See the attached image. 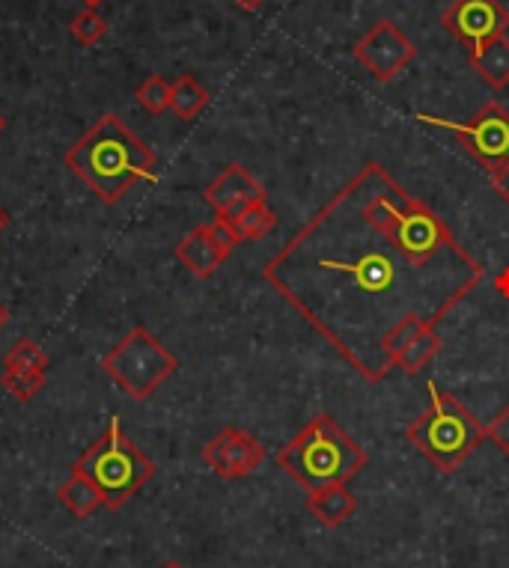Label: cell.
<instances>
[{
    "mask_svg": "<svg viewBox=\"0 0 509 568\" xmlns=\"http://www.w3.org/2000/svg\"><path fill=\"white\" fill-rule=\"evenodd\" d=\"M262 280L361 379L382 384L394 331H435L486 280V266L438 211L366 162L271 256Z\"/></svg>",
    "mask_w": 509,
    "mask_h": 568,
    "instance_id": "obj_1",
    "label": "cell"
},
{
    "mask_svg": "<svg viewBox=\"0 0 509 568\" xmlns=\"http://www.w3.org/2000/svg\"><path fill=\"white\" fill-rule=\"evenodd\" d=\"M63 164L84 182L102 203L114 206L137 182H155V152L116 114H105L72 149Z\"/></svg>",
    "mask_w": 509,
    "mask_h": 568,
    "instance_id": "obj_2",
    "label": "cell"
},
{
    "mask_svg": "<svg viewBox=\"0 0 509 568\" xmlns=\"http://www.w3.org/2000/svg\"><path fill=\"white\" fill-rule=\"evenodd\" d=\"M278 464L292 483L313 494L328 485H349L370 458L334 417L319 414L280 450Z\"/></svg>",
    "mask_w": 509,
    "mask_h": 568,
    "instance_id": "obj_3",
    "label": "cell"
},
{
    "mask_svg": "<svg viewBox=\"0 0 509 568\" xmlns=\"http://www.w3.org/2000/svg\"><path fill=\"white\" fill-rule=\"evenodd\" d=\"M75 474L87 476L102 494V506L111 512L123 509L141 488L155 476L153 458L125 435L120 414L107 420V428L98 441L84 450L77 458Z\"/></svg>",
    "mask_w": 509,
    "mask_h": 568,
    "instance_id": "obj_4",
    "label": "cell"
},
{
    "mask_svg": "<svg viewBox=\"0 0 509 568\" xmlns=\"http://www.w3.org/2000/svg\"><path fill=\"white\" fill-rule=\"evenodd\" d=\"M426 390H429V407L405 428V437L420 450L423 458L433 467H438L442 474H453L480 446L486 426L459 399L438 390L435 381H429Z\"/></svg>",
    "mask_w": 509,
    "mask_h": 568,
    "instance_id": "obj_5",
    "label": "cell"
},
{
    "mask_svg": "<svg viewBox=\"0 0 509 568\" xmlns=\"http://www.w3.org/2000/svg\"><path fill=\"white\" fill-rule=\"evenodd\" d=\"M102 370L123 393L144 402L179 370V360L146 328H135L125 333V340L116 349L102 358Z\"/></svg>",
    "mask_w": 509,
    "mask_h": 568,
    "instance_id": "obj_6",
    "label": "cell"
},
{
    "mask_svg": "<svg viewBox=\"0 0 509 568\" xmlns=\"http://www.w3.org/2000/svg\"><path fill=\"white\" fill-rule=\"evenodd\" d=\"M414 120L450 132L461 143V149L468 152L489 176L509 164V111H503L495 102L480 107L477 116L468 123H456V120H444V116L433 114H417Z\"/></svg>",
    "mask_w": 509,
    "mask_h": 568,
    "instance_id": "obj_7",
    "label": "cell"
},
{
    "mask_svg": "<svg viewBox=\"0 0 509 568\" xmlns=\"http://www.w3.org/2000/svg\"><path fill=\"white\" fill-rule=\"evenodd\" d=\"M414 58H417V48L394 21H378L355 45V60L378 84H391L394 78L403 75Z\"/></svg>",
    "mask_w": 509,
    "mask_h": 568,
    "instance_id": "obj_8",
    "label": "cell"
},
{
    "mask_svg": "<svg viewBox=\"0 0 509 568\" xmlns=\"http://www.w3.org/2000/svg\"><path fill=\"white\" fill-rule=\"evenodd\" d=\"M444 28L456 42L468 48V54L486 45L489 39L507 33L509 12L500 0H456L444 12Z\"/></svg>",
    "mask_w": 509,
    "mask_h": 568,
    "instance_id": "obj_9",
    "label": "cell"
},
{
    "mask_svg": "<svg viewBox=\"0 0 509 568\" xmlns=\"http://www.w3.org/2000/svg\"><path fill=\"white\" fill-rule=\"evenodd\" d=\"M202 462L209 464L221 479H241L250 476L266 462V446L241 428H221L202 446Z\"/></svg>",
    "mask_w": 509,
    "mask_h": 568,
    "instance_id": "obj_10",
    "label": "cell"
},
{
    "mask_svg": "<svg viewBox=\"0 0 509 568\" xmlns=\"http://www.w3.org/2000/svg\"><path fill=\"white\" fill-rule=\"evenodd\" d=\"M232 247H236V238L227 229V224L215 220V224H202V227H194L191 233H185L183 241L176 245V259L194 277L206 280L230 259Z\"/></svg>",
    "mask_w": 509,
    "mask_h": 568,
    "instance_id": "obj_11",
    "label": "cell"
},
{
    "mask_svg": "<svg viewBox=\"0 0 509 568\" xmlns=\"http://www.w3.org/2000/svg\"><path fill=\"white\" fill-rule=\"evenodd\" d=\"M202 199L209 203L218 218H230L232 211L245 209L248 203H257V199H266V188L260 182L253 179L248 173V167L241 164H230L227 171L218 176V179L206 185L202 190Z\"/></svg>",
    "mask_w": 509,
    "mask_h": 568,
    "instance_id": "obj_12",
    "label": "cell"
},
{
    "mask_svg": "<svg viewBox=\"0 0 509 568\" xmlns=\"http://www.w3.org/2000/svg\"><path fill=\"white\" fill-rule=\"evenodd\" d=\"M308 509L322 527L334 530V527H343L355 515L357 497L349 492V485H328V488H319V492L310 494Z\"/></svg>",
    "mask_w": 509,
    "mask_h": 568,
    "instance_id": "obj_13",
    "label": "cell"
},
{
    "mask_svg": "<svg viewBox=\"0 0 509 568\" xmlns=\"http://www.w3.org/2000/svg\"><path fill=\"white\" fill-rule=\"evenodd\" d=\"M227 224V229L236 238V245L241 241H260L271 233V229L278 227V215L271 211V206L266 199H257V203H248L245 209L232 211L230 218H215Z\"/></svg>",
    "mask_w": 509,
    "mask_h": 568,
    "instance_id": "obj_14",
    "label": "cell"
},
{
    "mask_svg": "<svg viewBox=\"0 0 509 568\" xmlns=\"http://www.w3.org/2000/svg\"><path fill=\"white\" fill-rule=\"evenodd\" d=\"M471 58L474 72L480 75L482 84H489L491 90H503L509 86V39L498 37L489 39L486 45L468 54Z\"/></svg>",
    "mask_w": 509,
    "mask_h": 568,
    "instance_id": "obj_15",
    "label": "cell"
},
{
    "mask_svg": "<svg viewBox=\"0 0 509 568\" xmlns=\"http://www.w3.org/2000/svg\"><path fill=\"white\" fill-rule=\"evenodd\" d=\"M58 500L69 515H75V518L84 521V518H90V515L102 506V494H98V488L90 483L87 476H81L72 471L66 483L60 485Z\"/></svg>",
    "mask_w": 509,
    "mask_h": 568,
    "instance_id": "obj_16",
    "label": "cell"
},
{
    "mask_svg": "<svg viewBox=\"0 0 509 568\" xmlns=\"http://www.w3.org/2000/svg\"><path fill=\"white\" fill-rule=\"evenodd\" d=\"M206 105H209V90H206L197 78L194 75L176 78L174 93H170V111H174L183 123L197 120Z\"/></svg>",
    "mask_w": 509,
    "mask_h": 568,
    "instance_id": "obj_17",
    "label": "cell"
},
{
    "mask_svg": "<svg viewBox=\"0 0 509 568\" xmlns=\"http://www.w3.org/2000/svg\"><path fill=\"white\" fill-rule=\"evenodd\" d=\"M442 349H444L442 337H438L435 331H426V333H420V337H417V340H414L412 345L403 351V354H399L396 366H399L405 375H417V372H420L423 366L429 363V360L442 354Z\"/></svg>",
    "mask_w": 509,
    "mask_h": 568,
    "instance_id": "obj_18",
    "label": "cell"
},
{
    "mask_svg": "<svg viewBox=\"0 0 509 568\" xmlns=\"http://www.w3.org/2000/svg\"><path fill=\"white\" fill-rule=\"evenodd\" d=\"M3 370H24V372H49V354L39 349L37 342L21 337L12 342V349L3 354Z\"/></svg>",
    "mask_w": 509,
    "mask_h": 568,
    "instance_id": "obj_19",
    "label": "cell"
},
{
    "mask_svg": "<svg viewBox=\"0 0 509 568\" xmlns=\"http://www.w3.org/2000/svg\"><path fill=\"white\" fill-rule=\"evenodd\" d=\"M170 93H174V84L170 81H164L162 75H149L144 84L137 86V105L149 111V114H164V111H170Z\"/></svg>",
    "mask_w": 509,
    "mask_h": 568,
    "instance_id": "obj_20",
    "label": "cell"
},
{
    "mask_svg": "<svg viewBox=\"0 0 509 568\" xmlns=\"http://www.w3.org/2000/svg\"><path fill=\"white\" fill-rule=\"evenodd\" d=\"M3 388L10 396H15L19 402H30L37 396L39 390L45 388V372H24V370H3L0 375Z\"/></svg>",
    "mask_w": 509,
    "mask_h": 568,
    "instance_id": "obj_21",
    "label": "cell"
},
{
    "mask_svg": "<svg viewBox=\"0 0 509 568\" xmlns=\"http://www.w3.org/2000/svg\"><path fill=\"white\" fill-rule=\"evenodd\" d=\"M69 30H72V37H75L81 45L93 48V45H98L102 39H105L107 21H105V16H98L96 10H84L81 16H75V19H72Z\"/></svg>",
    "mask_w": 509,
    "mask_h": 568,
    "instance_id": "obj_22",
    "label": "cell"
},
{
    "mask_svg": "<svg viewBox=\"0 0 509 568\" xmlns=\"http://www.w3.org/2000/svg\"><path fill=\"white\" fill-rule=\"evenodd\" d=\"M486 437L495 441V446H498L500 453L509 455V405L500 407L498 414H495V420L486 426Z\"/></svg>",
    "mask_w": 509,
    "mask_h": 568,
    "instance_id": "obj_23",
    "label": "cell"
},
{
    "mask_svg": "<svg viewBox=\"0 0 509 568\" xmlns=\"http://www.w3.org/2000/svg\"><path fill=\"white\" fill-rule=\"evenodd\" d=\"M491 188H495V194L509 206V164L507 167H500L498 173H491Z\"/></svg>",
    "mask_w": 509,
    "mask_h": 568,
    "instance_id": "obj_24",
    "label": "cell"
},
{
    "mask_svg": "<svg viewBox=\"0 0 509 568\" xmlns=\"http://www.w3.org/2000/svg\"><path fill=\"white\" fill-rule=\"evenodd\" d=\"M236 7H241L245 12H260L266 7V0H236Z\"/></svg>",
    "mask_w": 509,
    "mask_h": 568,
    "instance_id": "obj_25",
    "label": "cell"
},
{
    "mask_svg": "<svg viewBox=\"0 0 509 568\" xmlns=\"http://www.w3.org/2000/svg\"><path fill=\"white\" fill-rule=\"evenodd\" d=\"M10 220H12L10 211H7V209H3V206H0V236L7 233V227H10Z\"/></svg>",
    "mask_w": 509,
    "mask_h": 568,
    "instance_id": "obj_26",
    "label": "cell"
},
{
    "mask_svg": "<svg viewBox=\"0 0 509 568\" xmlns=\"http://www.w3.org/2000/svg\"><path fill=\"white\" fill-rule=\"evenodd\" d=\"M7 322H10V310H7V303L0 301V331L7 328Z\"/></svg>",
    "mask_w": 509,
    "mask_h": 568,
    "instance_id": "obj_27",
    "label": "cell"
},
{
    "mask_svg": "<svg viewBox=\"0 0 509 568\" xmlns=\"http://www.w3.org/2000/svg\"><path fill=\"white\" fill-rule=\"evenodd\" d=\"M84 3H87V10H96L98 3H105V0H84Z\"/></svg>",
    "mask_w": 509,
    "mask_h": 568,
    "instance_id": "obj_28",
    "label": "cell"
},
{
    "mask_svg": "<svg viewBox=\"0 0 509 568\" xmlns=\"http://www.w3.org/2000/svg\"><path fill=\"white\" fill-rule=\"evenodd\" d=\"M162 568H183V566H179V562H164Z\"/></svg>",
    "mask_w": 509,
    "mask_h": 568,
    "instance_id": "obj_29",
    "label": "cell"
},
{
    "mask_svg": "<svg viewBox=\"0 0 509 568\" xmlns=\"http://www.w3.org/2000/svg\"><path fill=\"white\" fill-rule=\"evenodd\" d=\"M3 128H7V120H3V116H0V132H3Z\"/></svg>",
    "mask_w": 509,
    "mask_h": 568,
    "instance_id": "obj_30",
    "label": "cell"
}]
</instances>
